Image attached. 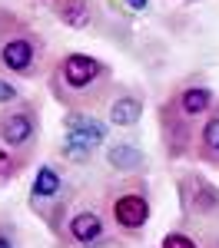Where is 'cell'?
Returning a JSON list of instances; mask_svg holds the SVG:
<instances>
[{"label":"cell","instance_id":"8992f818","mask_svg":"<svg viewBox=\"0 0 219 248\" xmlns=\"http://www.w3.org/2000/svg\"><path fill=\"white\" fill-rule=\"evenodd\" d=\"M37 139H40V103L37 99H20L14 106L0 109V142L7 149L34 155L37 153Z\"/></svg>","mask_w":219,"mask_h":248},{"label":"cell","instance_id":"ac0fdd59","mask_svg":"<svg viewBox=\"0 0 219 248\" xmlns=\"http://www.w3.org/2000/svg\"><path fill=\"white\" fill-rule=\"evenodd\" d=\"M130 10H136V14H143V10H150V0H123Z\"/></svg>","mask_w":219,"mask_h":248},{"label":"cell","instance_id":"5bb4252c","mask_svg":"<svg viewBox=\"0 0 219 248\" xmlns=\"http://www.w3.org/2000/svg\"><path fill=\"white\" fill-rule=\"evenodd\" d=\"M30 162H34V155H23V153H17V149H7V146L0 142V186L20 179Z\"/></svg>","mask_w":219,"mask_h":248},{"label":"cell","instance_id":"e0dca14e","mask_svg":"<svg viewBox=\"0 0 219 248\" xmlns=\"http://www.w3.org/2000/svg\"><path fill=\"white\" fill-rule=\"evenodd\" d=\"M0 248H20L17 232L10 229V225H3V222H0Z\"/></svg>","mask_w":219,"mask_h":248},{"label":"cell","instance_id":"9c48e42d","mask_svg":"<svg viewBox=\"0 0 219 248\" xmlns=\"http://www.w3.org/2000/svg\"><path fill=\"white\" fill-rule=\"evenodd\" d=\"M63 133L83 139L90 149H100L103 142H110V123L97 119L93 113H67L63 116Z\"/></svg>","mask_w":219,"mask_h":248},{"label":"cell","instance_id":"6da1fadb","mask_svg":"<svg viewBox=\"0 0 219 248\" xmlns=\"http://www.w3.org/2000/svg\"><path fill=\"white\" fill-rule=\"evenodd\" d=\"M47 90L67 113H93L113 99V66L93 53L70 50L53 60Z\"/></svg>","mask_w":219,"mask_h":248},{"label":"cell","instance_id":"52a82bcc","mask_svg":"<svg viewBox=\"0 0 219 248\" xmlns=\"http://www.w3.org/2000/svg\"><path fill=\"white\" fill-rule=\"evenodd\" d=\"M176 195L186 222H209L219 215V186L202 172L186 169L176 175Z\"/></svg>","mask_w":219,"mask_h":248},{"label":"cell","instance_id":"4fadbf2b","mask_svg":"<svg viewBox=\"0 0 219 248\" xmlns=\"http://www.w3.org/2000/svg\"><path fill=\"white\" fill-rule=\"evenodd\" d=\"M53 14L70 30H86L93 23V0H57Z\"/></svg>","mask_w":219,"mask_h":248},{"label":"cell","instance_id":"9a60e30c","mask_svg":"<svg viewBox=\"0 0 219 248\" xmlns=\"http://www.w3.org/2000/svg\"><path fill=\"white\" fill-rule=\"evenodd\" d=\"M159 248H209V242H199L196 235L186 232V229H169L163 235Z\"/></svg>","mask_w":219,"mask_h":248},{"label":"cell","instance_id":"5b68a950","mask_svg":"<svg viewBox=\"0 0 219 248\" xmlns=\"http://www.w3.org/2000/svg\"><path fill=\"white\" fill-rule=\"evenodd\" d=\"M73 182L67 179V172L53 162H40L30 182V212L47 222V229L60 238V232L70 218V202H73Z\"/></svg>","mask_w":219,"mask_h":248},{"label":"cell","instance_id":"2e32d148","mask_svg":"<svg viewBox=\"0 0 219 248\" xmlns=\"http://www.w3.org/2000/svg\"><path fill=\"white\" fill-rule=\"evenodd\" d=\"M20 99H27V96H23V90H20V83L14 77H7V73H0V106L7 109V106L20 103Z\"/></svg>","mask_w":219,"mask_h":248},{"label":"cell","instance_id":"ba28073f","mask_svg":"<svg viewBox=\"0 0 219 248\" xmlns=\"http://www.w3.org/2000/svg\"><path fill=\"white\" fill-rule=\"evenodd\" d=\"M57 242L67 248H106L113 245V235H110V222L103 212L83 205V209L70 212Z\"/></svg>","mask_w":219,"mask_h":248},{"label":"cell","instance_id":"30bf717a","mask_svg":"<svg viewBox=\"0 0 219 248\" xmlns=\"http://www.w3.org/2000/svg\"><path fill=\"white\" fill-rule=\"evenodd\" d=\"M139 119H143V96L139 93H130V90H123L110 99V106H106V123L110 126H117V129H133Z\"/></svg>","mask_w":219,"mask_h":248},{"label":"cell","instance_id":"8fae6325","mask_svg":"<svg viewBox=\"0 0 219 248\" xmlns=\"http://www.w3.org/2000/svg\"><path fill=\"white\" fill-rule=\"evenodd\" d=\"M106 166L117 175H143L146 169V153L133 142H110L106 146Z\"/></svg>","mask_w":219,"mask_h":248},{"label":"cell","instance_id":"277c9868","mask_svg":"<svg viewBox=\"0 0 219 248\" xmlns=\"http://www.w3.org/2000/svg\"><path fill=\"white\" fill-rule=\"evenodd\" d=\"M100 205L106 222L117 229V235L123 238H139L143 229L150 225L153 218V192L150 182L143 175H119L113 179L103 195H100Z\"/></svg>","mask_w":219,"mask_h":248},{"label":"cell","instance_id":"7c38bea8","mask_svg":"<svg viewBox=\"0 0 219 248\" xmlns=\"http://www.w3.org/2000/svg\"><path fill=\"white\" fill-rule=\"evenodd\" d=\"M196 162L202 166H219V103L213 106V113L206 116L202 129H199V139H196Z\"/></svg>","mask_w":219,"mask_h":248},{"label":"cell","instance_id":"7a4b0ae2","mask_svg":"<svg viewBox=\"0 0 219 248\" xmlns=\"http://www.w3.org/2000/svg\"><path fill=\"white\" fill-rule=\"evenodd\" d=\"M219 96L206 83H189L179 86L166 99H159L156 106V126H159V142L169 162H183L196 155V139L199 129L206 123V116L213 113Z\"/></svg>","mask_w":219,"mask_h":248},{"label":"cell","instance_id":"3957f363","mask_svg":"<svg viewBox=\"0 0 219 248\" xmlns=\"http://www.w3.org/2000/svg\"><path fill=\"white\" fill-rule=\"evenodd\" d=\"M53 66L50 46L37 27L0 3V73L14 79H47Z\"/></svg>","mask_w":219,"mask_h":248},{"label":"cell","instance_id":"d6986e66","mask_svg":"<svg viewBox=\"0 0 219 248\" xmlns=\"http://www.w3.org/2000/svg\"><path fill=\"white\" fill-rule=\"evenodd\" d=\"M43 3H50V7H53V3H57V0H43Z\"/></svg>","mask_w":219,"mask_h":248}]
</instances>
